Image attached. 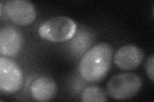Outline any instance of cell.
I'll use <instances>...</instances> for the list:
<instances>
[{
  "label": "cell",
  "mask_w": 154,
  "mask_h": 102,
  "mask_svg": "<svg viewBox=\"0 0 154 102\" xmlns=\"http://www.w3.org/2000/svg\"><path fill=\"white\" fill-rule=\"evenodd\" d=\"M23 74L17 63L6 57H0V90L5 94L17 92L23 84Z\"/></svg>",
  "instance_id": "277c9868"
},
{
  "label": "cell",
  "mask_w": 154,
  "mask_h": 102,
  "mask_svg": "<svg viewBox=\"0 0 154 102\" xmlns=\"http://www.w3.org/2000/svg\"><path fill=\"white\" fill-rule=\"evenodd\" d=\"M76 31V24L71 19L59 16L42 23L38 33L43 39L51 42H64L71 39Z\"/></svg>",
  "instance_id": "7a4b0ae2"
},
{
  "label": "cell",
  "mask_w": 154,
  "mask_h": 102,
  "mask_svg": "<svg viewBox=\"0 0 154 102\" xmlns=\"http://www.w3.org/2000/svg\"><path fill=\"white\" fill-rule=\"evenodd\" d=\"M80 100L83 102L107 101V93L99 86H89L83 91L80 96Z\"/></svg>",
  "instance_id": "9c48e42d"
},
{
  "label": "cell",
  "mask_w": 154,
  "mask_h": 102,
  "mask_svg": "<svg viewBox=\"0 0 154 102\" xmlns=\"http://www.w3.org/2000/svg\"><path fill=\"white\" fill-rule=\"evenodd\" d=\"M113 51L111 45L106 42L99 43L90 48L80 62L81 77L90 82L103 80L111 67Z\"/></svg>",
  "instance_id": "6da1fadb"
},
{
  "label": "cell",
  "mask_w": 154,
  "mask_h": 102,
  "mask_svg": "<svg viewBox=\"0 0 154 102\" xmlns=\"http://www.w3.org/2000/svg\"><path fill=\"white\" fill-rule=\"evenodd\" d=\"M30 94L37 101H48L54 99L57 94V84L50 77H38L32 82Z\"/></svg>",
  "instance_id": "ba28073f"
},
{
  "label": "cell",
  "mask_w": 154,
  "mask_h": 102,
  "mask_svg": "<svg viewBox=\"0 0 154 102\" xmlns=\"http://www.w3.org/2000/svg\"><path fill=\"white\" fill-rule=\"evenodd\" d=\"M23 37L17 29L5 27L0 31V53L5 56L14 57L21 50Z\"/></svg>",
  "instance_id": "52a82bcc"
},
{
  "label": "cell",
  "mask_w": 154,
  "mask_h": 102,
  "mask_svg": "<svg viewBox=\"0 0 154 102\" xmlns=\"http://www.w3.org/2000/svg\"><path fill=\"white\" fill-rule=\"evenodd\" d=\"M153 67H154V56L152 54L146 63V74L150 80L153 82L154 80V74H153Z\"/></svg>",
  "instance_id": "30bf717a"
},
{
  "label": "cell",
  "mask_w": 154,
  "mask_h": 102,
  "mask_svg": "<svg viewBox=\"0 0 154 102\" xmlns=\"http://www.w3.org/2000/svg\"><path fill=\"white\" fill-rule=\"evenodd\" d=\"M144 59L141 49L132 44L125 45L116 51L114 62L123 70H133L141 65Z\"/></svg>",
  "instance_id": "8992f818"
},
{
  "label": "cell",
  "mask_w": 154,
  "mask_h": 102,
  "mask_svg": "<svg viewBox=\"0 0 154 102\" xmlns=\"http://www.w3.org/2000/svg\"><path fill=\"white\" fill-rule=\"evenodd\" d=\"M8 18L19 26H28L34 22L36 10L33 3L27 0H9L5 4Z\"/></svg>",
  "instance_id": "5b68a950"
},
{
  "label": "cell",
  "mask_w": 154,
  "mask_h": 102,
  "mask_svg": "<svg viewBox=\"0 0 154 102\" xmlns=\"http://www.w3.org/2000/svg\"><path fill=\"white\" fill-rule=\"evenodd\" d=\"M143 81L133 73H122L113 76L107 84V93L111 98L127 100L136 95L142 88Z\"/></svg>",
  "instance_id": "3957f363"
}]
</instances>
